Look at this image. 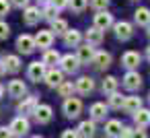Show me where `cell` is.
<instances>
[{"label": "cell", "mask_w": 150, "mask_h": 138, "mask_svg": "<svg viewBox=\"0 0 150 138\" xmlns=\"http://www.w3.org/2000/svg\"><path fill=\"white\" fill-rule=\"evenodd\" d=\"M132 134H134V128L123 126V128H121V132H119V138H132Z\"/></svg>", "instance_id": "obj_38"}, {"label": "cell", "mask_w": 150, "mask_h": 138, "mask_svg": "<svg viewBox=\"0 0 150 138\" xmlns=\"http://www.w3.org/2000/svg\"><path fill=\"white\" fill-rule=\"evenodd\" d=\"M74 89H76V85H72V83H68V80H64L60 87H58V93H60V97H72V93H74Z\"/></svg>", "instance_id": "obj_30"}, {"label": "cell", "mask_w": 150, "mask_h": 138, "mask_svg": "<svg viewBox=\"0 0 150 138\" xmlns=\"http://www.w3.org/2000/svg\"><path fill=\"white\" fill-rule=\"evenodd\" d=\"M136 2H138V0H136Z\"/></svg>", "instance_id": "obj_51"}, {"label": "cell", "mask_w": 150, "mask_h": 138, "mask_svg": "<svg viewBox=\"0 0 150 138\" xmlns=\"http://www.w3.org/2000/svg\"><path fill=\"white\" fill-rule=\"evenodd\" d=\"M37 105H39V103H37V99H35V97H25V99L19 103V107H17V109H19V113H23V115L27 117L29 113H35Z\"/></svg>", "instance_id": "obj_12"}, {"label": "cell", "mask_w": 150, "mask_h": 138, "mask_svg": "<svg viewBox=\"0 0 150 138\" xmlns=\"http://www.w3.org/2000/svg\"><path fill=\"white\" fill-rule=\"evenodd\" d=\"M146 33H148V37H150V25H148V31H146Z\"/></svg>", "instance_id": "obj_48"}, {"label": "cell", "mask_w": 150, "mask_h": 138, "mask_svg": "<svg viewBox=\"0 0 150 138\" xmlns=\"http://www.w3.org/2000/svg\"><path fill=\"white\" fill-rule=\"evenodd\" d=\"M25 93H27V85L23 80H19V78L11 80V85H8V95L11 97H23Z\"/></svg>", "instance_id": "obj_18"}, {"label": "cell", "mask_w": 150, "mask_h": 138, "mask_svg": "<svg viewBox=\"0 0 150 138\" xmlns=\"http://www.w3.org/2000/svg\"><path fill=\"white\" fill-rule=\"evenodd\" d=\"M11 2H13L15 6H19V9H23V6H27V4H29V0H11Z\"/></svg>", "instance_id": "obj_43"}, {"label": "cell", "mask_w": 150, "mask_h": 138, "mask_svg": "<svg viewBox=\"0 0 150 138\" xmlns=\"http://www.w3.org/2000/svg\"><path fill=\"white\" fill-rule=\"evenodd\" d=\"M56 15H58V9H56L52 2H47V4L43 6V11H41V17H43V19H47V21H54V19H58Z\"/></svg>", "instance_id": "obj_31"}, {"label": "cell", "mask_w": 150, "mask_h": 138, "mask_svg": "<svg viewBox=\"0 0 150 138\" xmlns=\"http://www.w3.org/2000/svg\"><path fill=\"white\" fill-rule=\"evenodd\" d=\"M115 23H113V15L111 13H107V11H99L97 15H95V27L97 29H101V31H107L109 27H113Z\"/></svg>", "instance_id": "obj_3"}, {"label": "cell", "mask_w": 150, "mask_h": 138, "mask_svg": "<svg viewBox=\"0 0 150 138\" xmlns=\"http://www.w3.org/2000/svg\"><path fill=\"white\" fill-rule=\"evenodd\" d=\"M136 23L140 27H148L150 25V9H146V6L138 9L136 11Z\"/></svg>", "instance_id": "obj_24"}, {"label": "cell", "mask_w": 150, "mask_h": 138, "mask_svg": "<svg viewBox=\"0 0 150 138\" xmlns=\"http://www.w3.org/2000/svg\"><path fill=\"white\" fill-rule=\"evenodd\" d=\"M88 4V0H68V6L74 11V13H82Z\"/></svg>", "instance_id": "obj_34"}, {"label": "cell", "mask_w": 150, "mask_h": 138, "mask_svg": "<svg viewBox=\"0 0 150 138\" xmlns=\"http://www.w3.org/2000/svg\"><path fill=\"white\" fill-rule=\"evenodd\" d=\"M105 115H107L105 103H93L91 105V117H93V122L95 120H105Z\"/></svg>", "instance_id": "obj_25"}, {"label": "cell", "mask_w": 150, "mask_h": 138, "mask_svg": "<svg viewBox=\"0 0 150 138\" xmlns=\"http://www.w3.org/2000/svg\"><path fill=\"white\" fill-rule=\"evenodd\" d=\"M62 138H80L76 130H64L62 132Z\"/></svg>", "instance_id": "obj_39"}, {"label": "cell", "mask_w": 150, "mask_h": 138, "mask_svg": "<svg viewBox=\"0 0 150 138\" xmlns=\"http://www.w3.org/2000/svg\"><path fill=\"white\" fill-rule=\"evenodd\" d=\"M113 29H115V37H117L119 41H125V39H129V37L134 35V27H132L129 23H125V21L115 23Z\"/></svg>", "instance_id": "obj_5"}, {"label": "cell", "mask_w": 150, "mask_h": 138, "mask_svg": "<svg viewBox=\"0 0 150 138\" xmlns=\"http://www.w3.org/2000/svg\"><path fill=\"white\" fill-rule=\"evenodd\" d=\"M140 60H142V58H140V54L129 50V52H125V54H123V58H121V64H123L125 68L134 70V68H138V66H140Z\"/></svg>", "instance_id": "obj_16"}, {"label": "cell", "mask_w": 150, "mask_h": 138, "mask_svg": "<svg viewBox=\"0 0 150 138\" xmlns=\"http://www.w3.org/2000/svg\"><path fill=\"white\" fill-rule=\"evenodd\" d=\"M117 91V78L115 76H105V80H103V93H115Z\"/></svg>", "instance_id": "obj_29"}, {"label": "cell", "mask_w": 150, "mask_h": 138, "mask_svg": "<svg viewBox=\"0 0 150 138\" xmlns=\"http://www.w3.org/2000/svg\"><path fill=\"white\" fill-rule=\"evenodd\" d=\"M80 111H82V101H80V99L68 97V99L64 101V113H66V117H78Z\"/></svg>", "instance_id": "obj_2"}, {"label": "cell", "mask_w": 150, "mask_h": 138, "mask_svg": "<svg viewBox=\"0 0 150 138\" xmlns=\"http://www.w3.org/2000/svg\"><path fill=\"white\" fill-rule=\"evenodd\" d=\"M60 64H62V72H68V74H74V72L78 70V66H80L78 58L72 56V54L62 56V58H60Z\"/></svg>", "instance_id": "obj_6"}, {"label": "cell", "mask_w": 150, "mask_h": 138, "mask_svg": "<svg viewBox=\"0 0 150 138\" xmlns=\"http://www.w3.org/2000/svg\"><path fill=\"white\" fill-rule=\"evenodd\" d=\"M39 2H41V4H47V2H50V0H39Z\"/></svg>", "instance_id": "obj_47"}, {"label": "cell", "mask_w": 150, "mask_h": 138, "mask_svg": "<svg viewBox=\"0 0 150 138\" xmlns=\"http://www.w3.org/2000/svg\"><path fill=\"white\" fill-rule=\"evenodd\" d=\"M8 11H11V2L8 0H0V17L8 15Z\"/></svg>", "instance_id": "obj_36"}, {"label": "cell", "mask_w": 150, "mask_h": 138, "mask_svg": "<svg viewBox=\"0 0 150 138\" xmlns=\"http://www.w3.org/2000/svg\"><path fill=\"white\" fill-rule=\"evenodd\" d=\"M31 138H43V136H31Z\"/></svg>", "instance_id": "obj_49"}, {"label": "cell", "mask_w": 150, "mask_h": 138, "mask_svg": "<svg viewBox=\"0 0 150 138\" xmlns=\"http://www.w3.org/2000/svg\"><path fill=\"white\" fill-rule=\"evenodd\" d=\"M0 138H13V134H11V130H8L6 126L0 128Z\"/></svg>", "instance_id": "obj_42"}, {"label": "cell", "mask_w": 150, "mask_h": 138, "mask_svg": "<svg viewBox=\"0 0 150 138\" xmlns=\"http://www.w3.org/2000/svg\"><path fill=\"white\" fill-rule=\"evenodd\" d=\"M91 6L99 13V11H107L109 6V0H91Z\"/></svg>", "instance_id": "obj_35"}, {"label": "cell", "mask_w": 150, "mask_h": 138, "mask_svg": "<svg viewBox=\"0 0 150 138\" xmlns=\"http://www.w3.org/2000/svg\"><path fill=\"white\" fill-rule=\"evenodd\" d=\"M33 39H35V48L50 50V48H52V43H54V33H52V31H39Z\"/></svg>", "instance_id": "obj_7"}, {"label": "cell", "mask_w": 150, "mask_h": 138, "mask_svg": "<svg viewBox=\"0 0 150 138\" xmlns=\"http://www.w3.org/2000/svg\"><path fill=\"white\" fill-rule=\"evenodd\" d=\"M93 89H95V80H93L91 76H80V78L76 80V91H78V93L88 95V93H93Z\"/></svg>", "instance_id": "obj_17"}, {"label": "cell", "mask_w": 150, "mask_h": 138, "mask_svg": "<svg viewBox=\"0 0 150 138\" xmlns=\"http://www.w3.org/2000/svg\"><path fill=\"white\" fill-rule=\"evenodd\" d=\"M6 74V66H4V58H0V76Z\"/></svg>", "instance_id": "obj_44"}, {"label": "cell", "mask_w": 150, "mask_h": 138, "mask_svg": "<svg viewBox=\"0 0 150 138\" xmlns=\"http://www.w3.org/2000/svg\"><path fill=\"white\" fill-rule=\"evenodd\" d=\"M123 87L129 89V91H136L142 87V76L136 72V70H129L125 76H123Z\"/></svg>", "instance_id": "obj_10"}, {"label": "cell", "mask_w": 150, "mask_h": 138, "mask_svg": "<svg viewBox=\"0 0 150 138\" xmlns=\"http://www.w3.org/2000/svg\"><path fill=\"white\" fill-rule=\"evenodd\" d=\"M45 72H47V66H45L43 62H31V64H29V68H27L29 78H31V80H35V83H39V80L45 76Z\"/></svg>", "instance_id": "obj_4"}, {"label": "cell", "mask_w": 150, "mask_h": 138, "mask_svg": "<svg viewBox=\"0 0 150 138\" xmlns=\"http://www.w3.org/2000/svg\"><path fill=\"white\" fill-rule=\"evenodd\" d=\"M76 132H78L80 138H93L95 132H97V126H95L93 120H84V122L78 124V130H76Z\"/></svg>", "instance_id": "obj_13"}, {"label": "cell", "mask_w": 150, "mask_h": 138, "mask_svg": "<svg viewBox=\"0 0 150 138\" xmlns=\"http://www.w3.org/2000/svg\"><path fill=\"white\" fill-rule=\"evenodd\" d=\"M50 2L60 11V9H64V6H68V0H50Z\"/></svg>", "instance_id": "obj_40"}, {"label": "cell", "mask_w": 150, "mask_h": 138, "mask_svg": "<svg viewBox=\"0 0 150 138\" xmlns=\"http://www.w3.org/2000/svg\"><path fill=\"white\" fill-rule=\"evenodd\" d=\"M93 64H95L99 70H105V68H109V66H111V54H109V52H95Z\"/></svg>", "instance_id": "obj_15"}, {"label": "cell", "mask_w": 150, "mask_h": 138, "mask_svg": "<svg viewBox=\"0 0 150 138\" xmlns=\"http://www.w3.org/2000/svg\"><path fill=\"white\" fill-rule=\"evenodd\" d=\"M132 138H148V134H146V130H144V128H140V130H134Z\"/></svg>", "instance_id": "obj_41"}, {"label": "cell", "mask_w": 150, "mask_h": 138, "mask_svg": "<svg viewBox=\"0 0 150 138\" xmlns=\"http://www.w3.org/2000/svg\"><path fill=\"white\" fill-rule=\"evenodd\" d=\"M146 56H148V58H150V46H148V50H146Z\"/></svg>", "instance_id": "obj_46"}, {"label": "cell", "mask_w": 150, "mask_h": 138, "mask_svg": "<svg viewBox=\"0 0 150 138\" xmlns=\"http://www.w3.org/2000/svg\"><path fill=\"white\" fill-rule=\"evenodd\" d=\"M2 93H4V87H2V85H0V97H2Z\"/></svg>", "instance_id": "obj_45"}, {"label": "cell", "mask_w": 150, "mask_h": 138, "mask_svg": "<svg viewBox=\"0 0 150 138\" xmlns=\"http://www.w3.org/2000/svg\"><path fill=\"white\" fill-rule=\"evenodd\" d=\"M4 66H6V72H19L21 70V58L19 56H6Z\"/></svg>", "instance_id": "obj_26"}, {"label": "cell", "mask_w": 150, "mask_h": 138, "mask_svg": "<svg viewBox=\"0 0 150 138\" xmlns=\"http://www.w3.org/2000/svg\"><path fill=\"white\" fill-rule=\"evenodd\" d=\"M8 33H11V27H8L6 23L0 21V39H6V37H8Z\"/></svg>", "instance_id": "obj_37"}, {"label": "cell", "mask_w": 150, "mask_h": 138, "mask_svg": "<svg viewBox=\"0 0 150 138\" xmlns=\"http://www.w3.org/2000/svg\"><path fill=\"white\" fill-rule=\"evenodd\" d=\"M17 50H19L21 54H31V52L35 50V39H33L31 35H19V39H17Z\"/></svg>", "instance_id": "obj_9"}, {"label": "cell", "mask_w": 150, "mask_h": 138, "mask_svg": "<svg viewBox=\"0 0 150 138\" xmlns=\"http://www.w3.org/2000/svg\"><path fill=\"white\" fill-rule=\"evenodd\" d=\"M134 122L138 124V128H146L150 124V109L140 107L138 111H134Z\"/></svg>", "instance_id": "obj_20"}, {"label": "cell", "mask_w": 150, "mask_h": 138, "mask_svg": "<svg viewBox=\"0 0 150 138\" xmlns=\"http://www.w3.org/2000/svg\"><path fill=\"white\" fill-rule=\"evenodd\" d=\"M39 19H41V11L37 6H27L25 9V13H23L25 25H35V23H39Z\"/></svg>", "instance_id": "obj_14"}, {"label": "cell", "mask_w": 150, "mask_h": 138, "mask_svg": "<svg viewBox=\"0 0 150 138\" xmlns=\"http://www.w3.org/2000/svg\"><path fill=\"white\" fill-rule=\"evenodd\" d=\"M123 99H125V97L119 95L117 91L111 93V95H109V107H113V109H121V107H123Z\"/></svg>", "instance_id": "obj_33"}, {"label": "cell", "mask_w": 150, "mask_h": 138, "mask_svg": "<svg viewBox=\"0 0 150 138\" xmlns=\"http://www.w3.org/2000/svg\"><path fill=\"white\" fill-rule=\"evenodd\" d=\"M8 130H11V134H13V136H17V138H23V136L29 132V120H27L25 115H19V117H15V120L11 122Z\"/></svg>", "instance_id": "obj_1"}, {"label": "cell", "mask_w": 150, "mask_h": 138, "mask_svg": "<svg viewBox=\"0 0 150 138\" xmlns=\"http://www.w3.org/2000/svg\"><path fill=\"white\" fill-rule=\"evenodd\" d=\"M101 41H103V31L97 29V27H91V29L86 31V43H91V46H99Z\"/></svg>", "instance_id": "obj_23"}, {"label": "cell", "mask_w": 150, "mask_h": 138, "mask_svg": "<svg viewBox=\"0 0 150 138\" xmlns=\"http://www.w3.org/2000/svg\"><path fill=\"white\" fill-rule=\"evenodd\" d=\"M140 107H142V99H140V97L132 95V97H125V99H123V109H125L127 113H134V111H138Z\"/></svg>", "instance_id": "obj_21"}, {"label": "cell", "mask_w": 150, "mask_h": 138, "mask_svg": "<svg viewBox=\"0 0 150 138\" xmlns=\"http://www.w3.org/2000/svg\"><path fill=\"white\" fill-rule=\"evenodd\" d=\"M64 43H66V46H72V48H78V46H80V31L68 29V31L64 33Z\"/></svg>", "instance_id": "obj_22"}, {"label": "cell", "mask_w": 150, "mask_h": 138, "mask_svg": "<svg viewBox=\"0 0 150 138\" xmlns=\"http://www.w3.org/2000/svg\"><path fill=\"white\" fill-rule=\"evenodd\" d=\"M52 31H56L58 35H64V33L68 31V23H66L64 19H54V21H52Z\"/></svg>", "instance_id": "obj_32"}, {"label": "cell", "mask_w": 150, "mask_h": 138, "mask_svg": "<svg viewBox=\"0 0 150 138\" xmlns=\"http://www.w3.org/2000/svg\"><path fill=\"white\" fill-rule=\"evenodd\" d=\"M148 101H150V95H148Z\"/></svg>", "instance_id": "obj_50"}, {"label": "cell", "mask_w": 150, "mask_h": 138, "mask_svg": "<svg viewBox=\"0 0 150 138\" xmlns=\"http://www.w3.org/2000/svg\"><path fill=\"white\" fill-rule=\"evenodd\" d=\"M76 58H78L80 64H88V62H93V58H95V48H93L91 43H86V46H78V54H76Z\"/></svg>", "instance_id": "obj_11"}, {"label": "cell", "mask_w": 150, "mask_h": 138, "mask_svg": "<svg viewBox=\"0 0 150 138\" xmlns=\"http://www.w3.org/2000/svg\"><path fill=\"white\" fill-rule=\"evenodd\" d=\"M60 58H62V56H60L56 50H45V54H43V60H41V62H43L45 66H54V64H58V62H60Z\"/></svg>", "instance_id": "obj_28"}, {"label": "cell", "mask_w": 150, "mask_h": 138, "mask_svg": "<svg viewBox=\"0 0 150 138\" xmlns=\"http://www.w3.org/2000/svg\"><path fill=\"white\" fill-rule=\"evenodd\" d=\"M33 115H35V120H37L39 124H47L54 113H52V107H50V105H37V109H35Z\"/></svg>", "instance_id": "obj_19"}, {"label": "cell", "mask_w": 150, "mask_h": 138, "mask_svg": "<svg viewBox=\"0 0 150 138\" xmlns=\"http://www.w3.org/2000/svg\"><path fill=\"white\" fill-rule=\"evenodd\" d=\"M121 128H123V126H121L119 120H111V122L105 124V134H107V136H119Z\"/></svg>", "instance_id": "obj_27"}, {"label": "cell", "mask_w": 150, "mask_h": 138, "mask_svg": "<svg viewBox=\"0 0 150 138\" xmlns=\"http://www.w3.org/2000/svg\"><path fill=\"white\" fill-rule=\"evenodd\" d=\"M45 83H47V87H52V89H58L62 83H64V74H62V70H56V68H50L47 72H45Z\"/></svg>", "instance_id": "obj_8"}]
</instances>
